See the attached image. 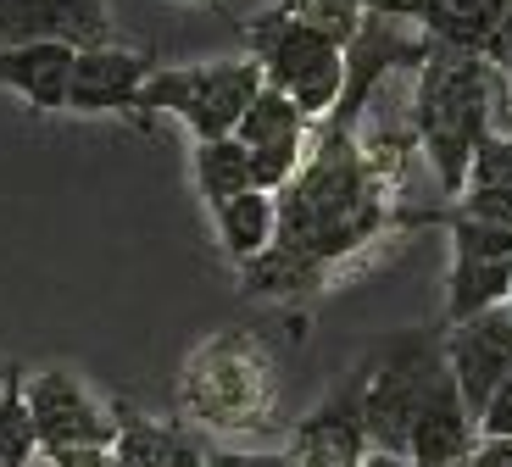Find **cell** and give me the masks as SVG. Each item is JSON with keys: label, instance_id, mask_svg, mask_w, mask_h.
<instances>
[{"label": "cell", "instance_id": "cell-1", "mask_svg": "<svg viewBox=\"0 0 512 467\" xmlns=\"http://www.w3.org/2000/svg\"><path fill=\"white\" fill-rule=\"evenodd\" d=\"M379 228L373 178L351 134H323L312 162L279 190V251L307 273H323L334 256L357 251Z\"/></svg>", "mask_w": 512, "mask_h": 467}, {"label": "cell", "instance_id": "cell-2", "mask_svg": "<svg viewBox=\"0 0 512 467\" xmlns=\"http://www.w3.org/2000/svg\"><path fill=\"white\" fill-rule=\"evenodd\" d=\"M490 101H496V67L485 56H462L446 45L429 56L418 84V139L451 195L468 184V162L490 139Z\"/></svg>", "mask_w": 512, "mask_h": 467}, {"label": "cell", "instance_id": "cell-3", "mask_svg": "<svg viewBox=\"0 0 512 467\" xmlns=\"http://www.w3.org/2000/svg\"><path fill=\"white\" fill-rule=\"evenodd\" d=\"M240 34L251 39V62L262 67V84L301 106L307 123H318L340 106V95H346V39L340 34L284 12V6L240 23Z\"/></svg>", "mask_w": 512, "mask_h": 467}, {"label": "cell", "instance_id": "cell-4", "mask_svg": "<svg viewBox=\"0 0 512 467\" xmlns=\"http://www.w3.org/2000/svg\"><path fill=\"white\" fill-rule=\"evenodd\" d=\"M262 67L251 56L234 62H190V67H156V78L145 84L134 112H173L184 128L195 134V145L206 139H234V128L245 123L251 101L262 95Z\"/></svg>", "mask_w": 512, "mask_h": 467}, {"label": "cell", "instance_id": "cell-5", "mask_svg": "<svg viewBox=\"0 0 512 467\" xmlns=\"http://www.w3.org/2000/svg\"><path fill=\"white\" fill-rule=\"evenodd\" d=\"M28 412L39 429V451H78V445H117V417L95 401L73 373H28Z\"/></svg>", "mask_w": 512, "mask_h": 467}, {"label": "cell", "instance_id": "cell-6", "mask_svg": "<svg viewBox=\"0 0 512 467\" xmlns=\"http://www.w3.org/2000/svg\"><path fill=\"white\" fill-rule=\"evenodd\" d=\"M234 139L251 156V184L262 195H279L301 173V162H307V117H301L295 101H284L279 89H262L256 95L245 123L234 128Z\"/></svg>", "mask_w": 512, "mask_h": 467}, {"label": "cell", "instance_id": "cell-7", "mask_svg": "<svg viewBox=\"0 0 512 467\" xmlns=\"http://www.w3.org/2000/svg\"><path fill=\"white\" fill-rule=\"evenodd\" d=\"M379 17H418L429 34L462 56H507L512 0H373Z\"/></svg>", "mask_w": 512, "mask_h": 467}, {"label": "cell", "instance_id": "cell-8", "mask_svg": "<svg viewBox=\"0 0 512 467\" xmlns=\"http://www.w3.org/2000/svg\"><path fill=\"white\" fill-rule=\"evenodd\" d=\"M112 34V0H0V45H73L90 51Z\"/></svg>", "mask_w": 512, "mask_h": 467}, {"label": "cell", "instance_id": "cell-9", "mask_svg": "<svg viewBox=\"0 0 512 467\" xmlns=\"http://www.w3.org/2000/svg\"><path fill=\"white\" fill-rule=\"evenodd\" d=\"M446 367L462 390L468 417H479L485 401L496 395V384L512 379V312L507 306L474 317V323H457V334L446 340Z\"/></svg>", "mask_w": 512, "mask_h": 467}, {"label": "cell", "instance_id": "cell-10", "mask_svg": "<svg viewBox=\"0 0 512 467\" xmlns=\"http://www.w3.org/2000/svg\"><path fill=\"white\" fill-rule=\"evenodd\" d=\"M156 78V56L151 51H128V45H90L73 62V95L67 112L101 117V112H134L145 95V84Z\"/></svg>", "mask_w": 512, "mask_h": 467}, {"label": "cell", "instance_id": "cell-11", "mask_svg": "<svg viewBox=\"0 0 512 467\" xmlns=\"http://www.w3.org/2000/svg\"><path fill=\"white\" fill-rule=\"evenodd\" d=\"M73 62V45H0V89L23 95L34 112H67Z\"/></svg>", "mask_w": 512, "mask_h": 467}, {"label": "cell", "instance_id": "cell-12", "mask_svg": "<svg viewBox=\"0 0 512 467\" xmlns=\"http://www.w3.org/2000/svg\"><path fill=\"white\" fill-rule=\"evenodd\" d=\"M468 434H474V417L462 406L457 379H440L423 401L418 423H412V440H407V462L412 467H457L468 456Z\"/></svg>", "mask_w": 512, "mask_h": 467}, {"label": "cell", "instance_id": "cell-13", "mask_svg": "<svg viewBox=\"0 0 512 467\" xmlns=\"http://www.w3.org/2000/svg\"><path fill=\"white\" fill-rule=\"evenodd\" d=\"M212 217H218L223 251H229L240 267H251L256 256H268L273 240H279V195L245 190V195H234V201L212 206Z\"/></svg>", "mask_w": 512, "mask_h": 467}, {"label": "cell", "instance_id": "cell-14", "mask_svg": "<svg viewBox=\"0 0 512 467\" xmlns=\"http://www.w3.org/2000/svg\"><path fill=\"white\" fill-rule=\"evenodd\" d=\"M112 417H117V462L123 467H206L195 440H184L179 429H162V423L128 412V406H112Z\"/></svg>", "mask_w": 512, "mask_h": 467}, {"label": "cell", "instance_id": "cell-15", "mask_svg": "<svg viewBox=\"0 0 512 467\" xmlns=\"http://www.w3.org/2000/svg\"><path fill=\"white\" fill-rule=\"evenodd\" d=\"M512 290V262H479V256H457L451 267V323H474V317L496 312Z\"/></svg>", "mask_w": 512, "mask_h": 467}, {"label": "cell", "instance_id": "cell-16", "mask_svg": "<svg viewBox=\"0 0 512 467\" xmlns=\"http://www.w3.org/2000/svg\"><path fill=\"white\" fill-rule=\"evenodd\" d=\"M195 190H201L206 206H223L234 195L256 190L251 156H245L240 139H206V145H195Z\"/></svg>", "mask_w": 512, "mask_h": 467}, {"label": "cell", "instance_id": "cell-17", "mask_svg": "<svg viewBox=\"0 0 512 467\" xmlns=\"http://www.w3.org/2000/svg\"><path fill=\"white\" fill-rule=\"evenodd\" d=\"M39 456V429L28 412V373L17 362H6L0 379V467H28Z\"/></svg>", "mask_w": 512, "mask_h": 467}, {"label": "cell", "instance_id": "cell-18", "mask_svg": "<svg viewBox=\"0 0 512 467\" xmlns=\"http://www.w3.org/2000/svg\"><path fill=\"white\" fill-rule=\"evenodd\" d=\"M451 240H457V256H479V262H512V228L474 223V217H457V212H451Z\"/></svg>", "mask_w": 512, "mask_h": 467}, {"label": "cell", "instance_id": "cell-19", "mask_svg": "<svg viewBox=\"0 0 512 467\" xmlns=\"http://www.w3.org/2000/svg\"><path fill=\"white\" fill-rule=\"evenodd\" d=\"M468 190H512V139L490 134L468 162Z\"/></svg>", "mask_w": 512, "mask_h": 467}, {"label": "cell", "instance_id": "cell-20", "mask_svg": "<svg viewBox=\"0 0 512 467\" xmlns=\"http://www.w3.org/2000/svg\"><path fill=\"white\" fill-rule=\"evenodd\" d=\"M457 217L512 228V190H468V195H462V206H457Z\"/></svg>", "mask_w": 512, "mask_h": 467}, {"label": "cell", "instance_id": "cell-21", "mask_svg": "<svg viewBox=\"0 0 512 467\" xmlns=\"http://www.w3.org/2000/svg\"><path fill=\"white\" fill-rule=\"evenodd\" d=\"M479 429H485V440H512V379L496 384V395L479 412Z\"/></svg>", "mask_w": 512, "mask_h": 467}, {"label": "cell", "instance_id": "cell-22", "mask_svg": "<svg viewBox=\"0 0 512 467\" xmlns=\"http://www.w3.org/2000/svg\"><path fill=\"white\" fill-rule=\"evenodd\" d=\"M206 467H295L290 451H206Z\"/></svg>", "mask_w": 512, "mask_h": 467}, {"label": "cell", "instance_id": "cell-23", "mask_svg": "<svg viewBox=\"0 0 512 467\" xmlns=\"http://www.w3.org/2000/svg\"><path fill=\"white\" fill-rule=\"evenodd\" d=\"M45 462L51 467H123L117 462V445H78V451H56Z\"/></svg>", "mask_w": 512, "mask_h": 467}, {"label": "cell", "instance_id": "cell-24", "mask_svg": "<svg viewBox=\"0 0 512 467\" xmlns=\"http://www.w3.org/2000/svg\"><path fill=\"white\" fill-rule=\"evenodd\" d=\"M468 467H512V440H485L468 456Z\"/></svg>", "mask_w": 512, "mask_h": 467}, {"label": "cell", "instance_id": "cell-25", "mask_svg": "<svg viewBox=\"0 0 512 467\" xmlns=\"http://www.w3.org/2000/svg\"><path fill=\"white\" fill-rule=\"evenodd\" d=\"M184 6H218V0H184Z\"/></svg>", "mask_w": 512, "mask_h": 467}, {"label": "cell", "instance_id": "cell-26", "mask_svg": "<svg viewBox=\"0 0 512 467\" xmlns=\"http://www.w3.org/2000/svg\"><path fill=\"white\" fill-rule=\"evenodd\" d=\"M507 312H512V290H507Z\"/></svg>", "mask_w": 512, "mask_h": 467}, {"label": "cell", "instance_id": "cell-27", "mask_svg": "<svg viewBox=\"0 0 512 467\" xmlns=\"http://www.w3.org/2000/svg\"><path fill=\"white\" fill-rule=\"evenodd\" d=\"M0 379H6V362H0Z\"/></svg>", "mask_w": 512, "mask_h": 467}]
</instances>
